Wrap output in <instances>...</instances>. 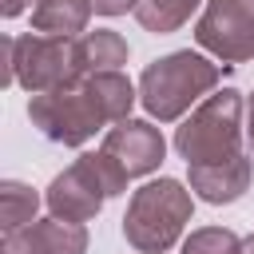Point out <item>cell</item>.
<instances>
[{
	"label": "cell",
	"instance_id": "obj_18",
	"mask_svg": "<svg viewBox=\"0 0 254 254\" xmlns=\"http://www.w3.org/2000/svg\"><path fill=\"white\" fill-rule=\"evenodd\" d=\"M246 135H250V147H254V91L246 99Z\"/></svg>",
	"mask_w": 254,
	"mask_h": 254
},
{
	"label": "cell",
	"instance_id": "obj_16",
	"mask_svg": "<svg viewBox=\"0 0 254 254\" xmlns=\"http://www.w3.org/2000/svg\"><path fill=\"white\" fill-rule=\"evenodd\" d=\"M91 8H95L99 16H123L127 8L135 12V0H91Z\"/></svg>",
	"mask_w": 254,
	"mask_h": 254
},
{
	"label": "cell",
	"instance_id": "obj_9",
	"mask_svg": "<svg viewBox=\"0 0 254 254\" xmlns=\"http://www.w3.org/2000/svg\"><path fill=\"white\" fill-rule=\"evenodd\" d=\"M0 254H87V230L83 222L67 218H36L12 234H4Z\"/></svg>",
	"mask_w": 254,
	"mask_h": 254
},
{
	"label": "cell",
	"instance_id": "obj_10",
	"mask_svg": "<svg viewBox=\"0 0 254 254\" xmlns=\"http://www.w3.org/2000/svg\"><path fill=\"white\" fill-rule=\"evenodd\" d=\"M187 179H190V190L202 198V202H238L246 190H250V179H254V163L250 155H234V159H222V163H198V167H187Z\"/></svg>",
	"mask_w": 254,
	"mask_h": 254
},
{
	"label": "cell",
	"instance_id": "obj_7",
	"mask_svg": "<svg viewBox=\"0 0 254 254\" xmlns=\"http://www.w3.org/2000/svg\"><path fill=\"white\" fill-rule=\"evenodd\" d=\"M194 40L226 67L254 60V8L246 0H206Z\"/></svg>",
	"mask_w": 254,
	"mask_h": 254
},
{
	"label": "cell",
	"instance_id": "obj_20",
	"mask_svg": "<svg viewBox=\"0 0 254 254\" xmlns=\"http://www.w3.org/2000/svg\"><path fill=\"white\" fill-rule=\"evenodd\" d=\"M246 4H250V8H254V0H246Z\"/></svg>",
	"mask_w": 254,
	"mask_h": 254
},
{
	"label": "cell",
	"instance_id": "obj_11",
	"mask_svg": "<svg viewBox=\"0 0 254 254\" xmlns=\"http://www.w3.org/2000/svg\"><path fill=\"white\" fill-rule=\"evenodd\" d=\"M75 64L79 75H95V71H119L127 64V40L111 28H95L83 32L75 40Z\"/></svg>",
	"mask_w": 254,
	"mask_h": 254
},
{
	"label": "cell",
	"instance_id": "obj_14",
	"mask_svg": "<svg viewBox=\"0 0 254 254\" xmlns=\"http://www.w3.org/2000/svg\"><path fill=\"white\" fill-rule=\"evenodd\" d=\"M36 210H40V194L28 183H16V179L0 183V226H4V234L36 222Z\"/></svg>",
	"mask_w": 254,
	"mask_h": 254
},
{
	"label": "cell",
	"instance_id": "obj_13",
	"mask_svg": "<svg viewBox=\"0 0 254 254\" xmlns=\"http://www.w3.org/2000/svg\"><path fill=\"white\" fill-rule=\"evenodd\" d=\"M198 4H202V0H135V20H139L147 32L167 36V32H179Z\"/></svg>",
	"mask_w": 254,
	"mask_h": 254
},
{
	"label": "cell",
	"instance_id": "obj_2",
	"mask_svg": "<svg viewBox=\"0 0 254 254\" xmlns=\"http://www.w3.org/2000/svg\"><path fill=\"white\" fill-rule=\"evenodd\" d=\"M190 210H194L190 190L179 179H151L127 202L123 238L139 254H167L183 238V230L190 222Z\"/></svg>",
	"mask_w": 254,
	"mask_h": 254
},
{
	"label": "cell",
	"instance_id": "obj_3",
	"mask_svg": "<svg viewBox=\"0 0 254 254\" xmlns=\"http://www.w3.org/2000/svg\"><path fill=\"white\" fill-rule=\"evenodd\" d=\"M28 119H32V127H40V135H48L52 143H64V147H79L107 123H115L91 75H79L52 91H36L28 99Z\"/></svg>",
	"mask_w": 254,
	"mask_h": 254
},
{
	"label": "cell",
	"instance_id": "obj_19",
	"mask_svg": "<svg viewBox=\"0 0 254 254\" xmlns=\"http://www.w3.org/2000/svg\"><path fill=\"white\" fill-rule=\"evenodd\" d=\"M242 254H254V234H250V238H242Z\"/></svg>",
	"mask_w": 254,
	"mask_h": 254
},
{
	"label": "cell",
	"instance_id": "obj_1",
	"mask_svg": "<svg viewBox=\"0 0 254 254\" xmlns=\"http://www.w3.org/2000/svg\"><path fill=\"white\" fill-rule=\"evenodd\" d=\"M222 79V67L210 64L198 52H171L155 64L143 67L139 75V103L147 107L151 119L159 123H175L179 115L190 111V103H202L214 83Z\"/></svg>",
	"mask_w": 254,
	"mask_h": 254
},
{
	"label": "cell",
	"instance_id": "obj_4",
	"mask_svg": "<svg viewBox=\"0 0 254 254\" xmlns=\"http://www.w3.org/2000/svg\"><path fill=\"white\" fill-rule=\"evenodd\" d=\"M175 151L187 159V167L234 159L242 151V91L222 87L206 95L175 131Z\"/></svg>",
	"mask_w": 254,
	"mask_h": 254
},
{
	"label": "cell",
	"instance_id": "obj_17",
	"mask_svg": "<svg viewBox=\"0 0 254 254\" xmlns=\"http://www.w3.org/2000/svg\"><path fill=\"white\" fill-rule=\"evenodd\" d=\"M28 4H32V0H0V12H4L8 20H12V16H20V12L28 8Z\"/></svg>",
	"mask_w": 254,
	"mask_h": 254
},
{
	"label": "cell",
	"instance_id": "obj_15",
	"mask_svg": "<svg viewBox=\"0 0 254 254\" xmlns=\"http://www.w3.org/2000/svg\"><path fill=\"white\" fill-rule=\"evenodd\" d=\"M183 254H242V238L226 226H198L183 238Z\"/></svg>",
	"mask_w": 254,
	"mask_h": 254
},
{
	"label": "cell",
	"instance_id": "obj_6",
	"mask_svg": "<svg viewBox=\"0 0 254 254\" xmlns=\"http://www.w3.org/2000/svg\"><path fill=\"white\" fill-rule=\"evenodd\" d=\"M79 79L75 40L67 36H4V87L24 83L32 95Z\"/></svg>",
	"mask_w": 254,
	"mask_h": 254
},
{
	"label": "cell",
	"instance_id": "obj_12",
	"mask_svg": "<svg viewBox=\"0 0 254 254\" xmlns=\"http://www.w3.org/2000/svg\"><path fill=\"white\" fill-rule=\"evenodd\" d=\"M91 0H36L32 8V28L44 36H67L75 40L87 20H91Z\"/></svg>",
	"mask_w": 254,
	"mask_h": 254
},
{
	"label": "cell",
	"instance_id": "obj_8",
	"mask_svg": "<svg viewBox=\"0 0 254 254\" xmlns=\"http://www.w3.org/2000/svg\"><path fill=\"white\" fill-rule=\"evenodd\" d=\"M103 151H107L111 159H119V167L135 179V175L159 171V163H163V155H167V143H163V135H159L155 123L127 115V119H119L115 127H107Z\"/></svg>",
	"mask_w": 254,
	"mask_h": 254
},
{
	"label": "cell",
	"instance_id": "obj_5",
	"mask_svg": "<svg viewBox=\"0 0 254 254\" xmlns=\"http://www.w3.org/2000/svg\"><path fill=\"white\" fill-rule=\"evenodd\" d=\"M127 171L119 167V159H111L107 151H87L79 155L67 171H60L48 187V210L56 218H67V222H87L103 210L107 198L123 194L127 187Z\"/></svg>",
	"mask_w": 254,
	"mask_h": 254
}]
</instances>
